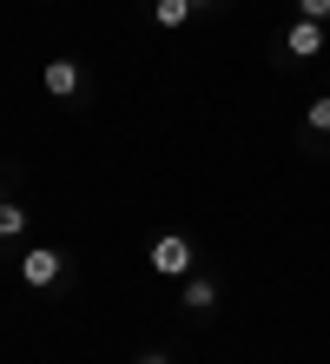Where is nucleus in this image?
<instances>
[{
    "label": "nucleus",
    "mask_w": 330,
    "mask_h": 364,
    "mask_svg": "<svg viewBox=\"0 0 330 364\" xmlns=\"http://www.w3.org/2000/svg\"><path fill=\"white\" fill-rule=\"evenodd\" d=\"M192 265H198V252H192L185 232H165V239H152V272H159V278H192Z\"/></svg>",
    "instance_id": "2"
},
{
    "label": "nucleus",
    "mask_w": 330,
    "mask_h": 364,
    "mask_svg": "<svg viewBox=\"0 0 330 364\" xmlns=\"http://www.w3.org/2000/svg\"><path fill=\"white\" fill-rule=\"evenodd\" d=\"M297 20H330V0H297Z\"/></svg>",
    "instance_id": "9"
},
{
    "label": "nucleus",
    "mask_w": 330,
    "mask_h": 364,
    "mask_svg": "<svg viewBox=\"0 0 330 364\" xmlns=\"http://www.w3.org/2000/svg\"><path fill=\"white\" fill-rule=\"evenodd\" d=\"M27 232V205L20 199H0V239H20Z\"/></svg>",
    "instance_id": "6"
},
{
    "label": "nucleus",
    "mask_w": 330,
    "mask_h": 364,
    "mask_svg": "<svg viewBox=\"0 0 330 364\" xmlns=\"http://www.w3.org/2000/svg\"><path fill=\"white\" fill-rule=\"evenodd\" d=\"M179 311H192V318H205V311H218V285L205 272H192V278H179Z\"/></svg>",
    "instance_id": "4"
},
{
    "label": "nucleus",
    "mask_w": 330,
    "mask_h": 364,
    "mask_svg": "<svg viewBox=\"0 0 330 364\" xmlns=\"http://www.w3.org/2000/svg\"><path fill=\"white\" fill-rule=\"evenodd\" d=\"M304 119H311V133H324V139H330V93H317L311 106H304Z\"/></svg>",
    "instance_id": "8"
},
{
    "label": "nucleus",
    "mask_w": 330,
    "mask_h": 364,
    "mask_svg": "<svg viewBox=\"0 0 330 364\" xmlns=\"http://www.w3.org/2000/svg\"><path fill=\"white\" fill-rule=\"evenodd\" d=\"M60 272H66V259L53 245H27V252H20V285H27V291H53Z\"/></svg>",
    "instance_id": "1"
},
{
    "label": "nucleus",
    "mask_w": 330,
    "mask_h": 364,
    "mask_svg": "<svg viewBox=\"0 0 330 364\" xmlns=\"http://www.w3.org/2000/svg\"><path fill=\"white\" fill-rule=\"evenodd\" d=\"M0 199H7V192H0Z\"/></svg>",
    "instance_id": "12"
},
{
    "label": "nucleus",
    "mask_w": 330,
    "mask_h": 364,
    "mask_svg": "<svg viewBox=\"0 0 330 364\" xmlns=\"http://www.w3.org/2000/svg\"><path fill=\"white\" fill-rule=\"evenodd\" d=\"M192 7H211V0H192Z\"/></svg>",
    "instance_id": "11"
},
{
    "label": "nucleus",
    "mask_w": 330,
    "mask_h": 364,
    "mask_svg": "<svg viewBox=\"0 0 330 364\" xmlns=\"http://www.w3.org/2000/svg\"><path fill=\"white\" fill-rule=\"evenodd\" d=\"M139 364H172V358H165V351H145V358H139Z\"/></svg>",
    "instance_id": "10"
},
{
    "label": "nucleus",
    "mask_w": 330,
    "mask_h": 364,
    "mask_svg": "<svg viewBox=\"0 0 330 364\" xmlns=\"http://www.w3.org/2000/svg\"><path fill=\"white\" fill-rule=\"evenodd\" d=\"M284 53H291V60L324 53V20H291V33H284Z\"/></svg>",
    "instance_id": "5"
},
{
    "label": "nucleus",
    "mask_w": 330,
    "mask_h": 364,
    "mask_svg": "<svg viewBox=\"0 0 330 364\" xmlns=\"http://www.w3.org/2000/svg\"><path fill=\"white\" fill-rule=\"evenodd\" d=\"M40 87H47L53 100H79L86 73H79V60H47V67H40Z\"/></svg>",
    "instance_id": "3"
},
{
    "label": "nucleus",
    "mask_w": 330,
    "mask_h": 364,
    "mask_svg": "<svg viewBox=\"0 0 330 364\" xmlns=\"http://www.w3.org/2000/svg\"><path fill=\"white\" fill-rule=\"evenodd\" d=\"M192 14H198L192 0H159V7H152V20H159V27H185Z\"/></svg>",
    "instance_id": "7"
}]
</instances>
